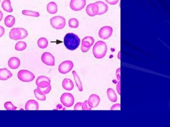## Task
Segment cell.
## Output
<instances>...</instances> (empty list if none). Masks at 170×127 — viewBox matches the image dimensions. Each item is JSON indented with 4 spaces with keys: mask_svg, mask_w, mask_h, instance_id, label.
Listing matches in <instances>:
<instances>
[{
    "mask_svg": "<svg viewBox=\"0 0 170 127\" xmlns=\"http://www.w3.org/2000/svg\"><path fill=\"white\" fill-rule=\"evenodd\" d=\"M80 42L79 37L73 33H67L64 38V43L65 47L70 51L77 49L80 45Z\"/></svg>",
    "mask_w": 170,
    "mask_h": 127,
    "instance_id": "6da1fadb",
    "label": "cell"
},
{
    "mask_svg": "<svg viewBox=\"0 0 170 127\" xmlns=\"http://www.w3.org/2000/svg\"><path fill=\"white\" fill-rule=\"evenodd\" d=\"M93 54L97 59H102L107 52V46L105 42L99 40L97 42L93 48Z\"/></svg>",
    "mask_w": 170,
    "mask_h": 127,
    "instance_id": "7a4b0ae2",
    "label": "cell"
},
{
    "mask_svg": "<svg viewBox=\"0 0 170 127\" xmlns=\"http://www.w3.org/2000/svg\"><path fill=\"white\" fill-rule=\"evenodd\" d=\"M50 24L56 29H62L66 26V19L61 16H56L50 19Z\"/></svg>",
    "mask_w": 170,
    "mask_h": 127,
    "instance_id": "3957f363",
    "label": "cell"
},
{
    "mask_svg": "<svg viewBox=\"0 0 170 127\" xmlns=\"http://www.w3.org/2000/svg\"><path fill=\"white\" fill-rule=\"evenodd\" d=\"M18 78L20 81L26 83L32 82L35 79V75L32 72L27 70H21L18 73Z\"/></svg>",
    "mask_w": 170,
    "mask_h": 127,
    "instance_id": "277c9868",
    "label": "cell"
},
{
    "mask_svg": "<svg viewBox=\"0 0 170 127\" xmlns=\"http://www.w3.org/2000/svg\"><path fill=\"white\" fill-rule=\"evenodd\" d=\"M75 99L72 94L65 93L62 94L60 97V102L65 106L70 107L72 106L74 103Z\"/></svg>",
    "mask_w": 170,
    "mask_h": 127,
    "instance_id": "5b68a950",
    "label": "cell"
},
{
    "mask_svg": "<svg viewBox=\"0 0 170 127\" xmlns=\"http://www.w3.org/2000/svg\"><path fill=\"white\" fill-rule=\"evenodd\" d=\"M94 40L91 36H86L83 38L81 45V51L83 53H86L94 44Z\"/></svg>",
    "mask_w": 170,
    "mask_h": 127,
    "instance_id": "8992f818",
    "label": "cell"
},
{
    "mask_svg": "<svg viewBox=\"0 0 170 127\" xmlns=\"http://www.w3.org/2000/svg\"><path fill=\"white\" fill-rule=\"evenodd\" d=\"M74 67V64L71 61H65L60 64L58 70L62 74H66L69 72Z\"/></svg>",
    "mask_w": 170,
    "mask_h": 127,
    "instance_id": "52a82bcc",
    "label": "cell"
},
{
    "mask_svg": "<svg viewBox=\"0 0 170 127\" xmlns=\"http://www.w3.org/2000/svg\"><path fill=\"white\" fill-rule=\"evenodd\" d=\"M86 5V0H71L70 7L73 10L78 11L82 10Z\"/></svg>",
    "mask_w": 170,
    "mask_h": 127,
    "instance_id": "ba28073f",
    "label": "cell"
},
{
    "mask_svg": "<svg viewBox=\"0 0 170 127\" xmlns=\"http://www.w3.org/2000/svg\"><path fill=\"white\" fill-rule=\"evenodd\" d=\"M42 61L45 64L49 66H54L55 64V59L53 56L49 52H45L41 56Z\"/></svg>",
    "mask_w": 170,
    "mask_h": 127,
    "instance_id": "9c48e42d",
    "label": "cell"
},
{
    "mask_svg": "<svg viewBox=\"0 0 170 127\" xmlns=\"http://www.w3.org/2000/svg\"><path fill=\"white\" fill-rule=\"evenodd\" d=\"M113 28L110 26H105L100 29L99 32V36L102 40H107L112 36Z\"/></svg>",
    "mask_w": 170,
    "mask_h": 127,
    "instance_id": "30bf717a",
    "label": "cell"
},
{
    "mask_svg": "<svg viewBox=\"0 0 170 127\" xmlns=\"http://www.w3.org/2000/svg\"><path fill=\"white\" fill-rule=\"evenodd\" d=\"M51 80L48 77L44 75L38 77L36 80V85L40 88H44L50 85Z\"/></svg>",
    "mask_w": 170,
    "mask_h": 127,
    "instance_id": "8fae6325",
    "label": "cell"
},
{
    "mask_svg": "<svg viewBox=\"0 0 170 127\" xmlns=\"http://www.w3.org/2000/svg\"><path fill=\"white\" fill-rule=\"evenodd\" d=\"M86 12L87 14L90 17H94L98 15L99 12V7L98 5L96 3L89 4L86 7Z\"/></svg>",
    "mask_w": 170,
    "mask_h": 127,
    "instance_id": "7c38bea8",
    "label": "cell"
},
{
    "mask_svg": "<svg viewBox=\"0 0 170 127\" xmlns=\"http://www.w3.org/2000/svg\"><path fill=\"white\" fill-rule=\"evenodd\" d=\"M100 97L96 94H92L90 95L88 100L89 105L91 108L96 107L100 103Z\"/></svg>",
    "mask_w": 170,
    "mask_h": 127,
    "instance_id": "4fadbf2b",
    "label": "cell"
},
{
    "mask_svg": "<svg viewBox=\"0 0 170 127\" xmlns=\"http://www.w3.org/2000/svg\"><path fill=\"white\" fill-rule=\"evenodd\" d=\"M21 31L19 28H12L9 33V37L11 40H21Z\"/></svg>",
    "mask_w": 170,
    "mask_h": 127,
    "instance_id": "5bb4252c",
    "label": "cell"
},
{
    "mask_svg": "<svg viewBox=\"0 0 170 127\" xmlns=\"http://www.w3.org/2000/svg\"><path fill=\"white\" fill-rule=\"evenodd\" d=\"M38 109H39L38 103L34 99L29 100L27 102L25 105L26 110H38Z\"/></svg>",
    "mask_w": 170,
    "mask_h": 127,
    "instance_id": "9a60e30c",
    "label": "cell"
},
{
    "mask_svg": "<svg viewBox=\"0 0 170 127\" xmlns=\"http://www.w3.org/2000/svg\"><path fill=\"white\" fill-rule=\"evenodd\" d=\"M12 74L6 68L0 69V80H6L12 77Z\"/></svg>",
    "mask_w": 170,
    "mask_h": 127,
    "instance_id": "2e32d148",
    "label": "cell"
},
{
    "mask_svg": "<svg viewBox=\"0 0 170 127\" xmlns=\"http://www.w3.org/2000/svg\"><path fill=\"white\" fill-rule=\"evenodd\" d=\"M20 61L19 59L17 57H12L8 61V66L12 69H17L19 67Z\"/></svg>",
    "mask_w": 170,
    "mask_h": 127,
    "instance_id": "e0dca14e",
    "label": "cell"
},
{
    "mask_svg": "<svg viewBox=\"0 0 170 127\" xmlns=\"http://www.w3.org/2000/svg\"><path fill=\"white\" fill-rule=\"evenodd\" d=\"M62 87L64 90L70 91L74 88V83L72 80L69 78H65L63 80L62 83Z\"/></svg>",
    "mask_w": 170,
    "mask_h": 127,
    "instance_id": "ac0fdd59",
    "label": "cell"
},
{
    "mask_svg": "<svg viewBox=\"0 0 170 127\" xmlns=\"http://www.w3.org/2000/svg\"><path fill=\"white\" fill-rule=\"evenodd\" d=\"M99 7V12L98 15H101L104 14L108 11V7L107 4H105L104 2L101 1H98L96 2Z\"/></svg>",
    "mask_w": 170,
    "mask_h": 127,
    "instance_id": "d6986e66",
    "label": "cell"
},
{
    "mask_svg": "<svg viewBox=\"0 0 170 127\" xmlns=\"http://www.w3.org/2000/svg\"><path fill=\"white\" fill-rule=\"evenodd\" d=\"M46 10L50 14H55L58 11V6L55 2H51L47 5Z\"/></svg>",
    "mask_w": 170,
    "mask_h": 127,
    "instance_id": "ffe728a7",
    "label": "cell"
},
{
    "mask_svg": "<svg viewBox=\"0 0 170 127\" xmlns=\"http://www.w3.org/2000/svg\"><path fill=\"white\" fill-rule=\"evenodd\" d=\"M15 22H16L15 18L11 15L6 16L4 19V24L8 28H11L14 26Z\"/></svg>",
    "mask_w": 170,
    "mask_h": 127,
    "instance_id": "44dd1931",
    "label": "cell"
},
{
    "mask_svg": "<svg viewBox=\"0 0 170 127\" xmlns=\"http://www.w3.org/2000/svg\"><path fill=\"white\" fill-rule=\"evenodd\" d=\"M34 95L36 98V99L39 101H43L46 99V96L45 95L40 88H38L34 90Z\"/></svg>",
    "mask_w": 170,
    "mask_h": 127,
    "instance_id": "7402d4cb",
    "label": "cell"
},
{
    "mask_svg": "<svg viewBox=\"0 0 170 127\" xmlns=\"http://www.w3.org/2000/svg\"><path fill=\"white\" fill-rule=\"evenodd\" d=\"M107 95L110 101L114 103L117 101V96L116 95L115 91H114V90H113L112 88H108L107 91Z\"/></svg>",
    "mask_w": 170,
    "mask_h": 127,
    "instance_id": "603a6c76",
    "label": "cell"
},
{
    "mask_svg": "<svg viewBox=\"0 0 170 127\" xmlns=\"http://www.w3.org/2000/svg\"><path fill=\"white\" fill-rule=\"evenodd\" d=\"M2 8L6 12L11 13L13 11L10 0H4L2 3Z\"/></svg>",
    "mask_w": 170,
    "mask_h": 127,
    "instance_id": "cb8c5ba5",
    "label": "cell"
},
{
    "mask_svg": "<svg viewBox=\"0 0 170 127\" xmlns=\"http://www.w3.org/2000/svg\"><path fill=\"white\" fill-rule=\"evenodd\" d=\"M73 75L74 76V80L76 83V86L78 88V90L80 91H83V86L82 83L81 81L80 78L78 77V75L77 74L75 71H73L72 72Z\"/></svg>",
    "mask_w": 170,
    "mask_h": 127,
    "instance_id": "d4e9b609",
    "label": "cell"
},
{
    "mask_svg": "<svg viewBox=\"0 0 170 127\" xmlns=\"http://www.w3.org/2000/svg\"><path fill=\"white\" fill-rule=\"evenodd\" d=\"M48 40L45 38H40L38 40V45L39 48L42 49L47 48L48 46Z\"/></svg>",
    "mask_w": 170,
    "mask_h": 127,
    "instance_id": "484cf974",
    "label": "cell"
},
{
    "mask_svg": "<svg viewBox=\"0 0 170 127\" xmlns=\"http://www.w3.org/2000/svg\"><path fill=\"white\" fill-rule=\"evenodd\" d=\"M27 48V44L23 41L17 42L15 45V50L18 51H22Z\"/></svg>",
    "mask_w": 170,
    "mask_h": 127,
    "instance_id": "4316f807",
    "label": "cell"
},
{
    "mask_svg": "<svg viewBox=\"0 0 170 127\" xmlns=\"http://www.w3.org/2000/svg\"><path fill=\"white\" fill-rule=\"evenodd\" d=\"M22 14L24 16L33 17H38L40 16V14L38 12L30 11V10H23L22 11Z\"/></svg>",
    "mask_w": 170,
    "mask_h": 127,
    "instance_id": "83f0119b",
    "label": "cell"
},
{
    "mask_svg": "<svg viewBox=\"0 0 170 127\" xmlns=\"http://www.w3.org/2000/svg\"><path fill=\"white\" fill-rule=\"evenodd\" d=\"M68 25L72 28H77L79 26V22L76 18H72L68 21Z\"/></svg>",
    "mask_w": 170,
    "mask_h": 127,
    "instance_id": "f1b7e54d",
    "label": "cell"
},
{
    "mask_svg": "<svg viewBox=\"0 0 170 127\" xmlns=\"http://www.w3.org/2000/svg\"><path fill=\"white\" fill-rule=\"evenodd\" d=\"M4 107L6 110H16L17 109L11 102H6L4 103Z\"/></svg>",
    "mask_w": 170,
    "mask_h": 127,
    "instance_id": "f546056e",
    "label": "cell"
},
{
    "mask_svg": "<svg viewBox=\"0 0 170 127\" xmlns=\"http://www.w3.org/2000/svg\"><path fill=\"white\" fill-rule=\"evenodd\" d=\"M19 29L21 31V34H22L21 40L24 39L27 36H28V32L24 28H19Z\"/></svg>",
    "mask_w": 170,
    "mask_h": 127,
    "instance_id": "4dcf8cb0",
    "label": "cell"
},
{
    "mask_svg": "<svg viewBox=\"0 0 170 127\" xmlns=\"http://www.w3.org/2000/svg\"><path fill=\"white\" fill-rule=\"evenodd\" d=\"M92 108L89 106L88 101H85L84 103H83V110H91Z\"/></svg>",
    "mask_w": 170,
    "mask_h": 127,
    "instance_id": "1f68e13d",
    "label": "cell"
},
{
    "mask_svg": "<svg viewBox=\"0 0 170 127\" xmlns=\"http://www.w3.org/2000/svg\"><path fill=\"white\" fill-rule=\"evenodd\" d=\"M75 110H83V103H77L74 106Z\"/></svg>",
    "mask_w": 170,
    "mask_h": 127,
    "instance_id": "d6a6232c",
    "label": "cell"
},
{
    "mask_svg": "<svg viewBox=\"0 0 170 127\" xmlns=\"http://www.w3.org/2000/svg\"><path fill=\"white\" fill-rule=\"evenodd\" d=\"M40 90H42V92H43L44 94H48L50 93V91H51V85L49 86L48 87H47L43 88V90H41L40 88Z\"/></svg>",
    "mask_w": 170,
    "mask_h": 127,
    "instance_id": "836d02e7",
    "label": "cell"
},
{
    "mask_svg": "<svg viewBox=\"0 0 170 127\" xmlns=\"http://www.w3.org/2000/svg\"><path fill=\"white\" fill-rule=\"evenodd\" d=\"M107 3L110 5H115L118 3L119 0H105Z\"/></svg>",
    "mask_w": 170,
    "mask_h": 127,
    "instance_id": "e575fe53",
    "label": "cell"
},
{
    "mask_svg": "<svg viewBox=\"0 0 170 127\" xmlns=\"http://www.w3.org/2000/svg\"><path fill=\"white\" fill-rule=\"evenodd\" d=\"M120 104H116L113 105L112 107L110 108V110H120Z\"/></svg>",
    "mask_w": 170,
    "mask_h": 127,
    "instance_id": "d590c367",
    "label": "cell"
},
{
    "mask_svg": "<svg viewBox=\"0 0 170 127\" xmlns=\"http://www.w3.org/2000/svg\"><path fill=\"white\" fill-rule=\"evenodd\" d=\"M121 68H118V69L116 71V77L117 78V79H118V82L121 80Z\"/></svg>",
    "mask_w": 170,
    "mask_h": 127,
    "instance_id": "8d00e7d4",
    "label": "cell"
},
{
    "mask_svg": "<svg viewBox=\"0 0 170 127\" xmlns=\"http://www.w3.org/2000/svg\"><path fill=\"white\" fill-rule=\"evenodd\" d=\"M5 33V29L4 27L2 26H0V37H1L4 35Z\"/></svg>",
    "mask_w": 170,
    "mask_h": 127,
    "instance_id": "74e56055",
    "label": "cell"
},
{
    "mask_svg": "<svg viewBox=\"0 0 170 127\" xmlns=\"http://www.w3.org/2000/svg\"><path fill=\"white\" fill-rule=\"evenodd\" d=\"M116 89H117V92L119 94V95H121V81L118 82Z\"/></svg>",
    "mask_w": 170,
    "mask_h": 127,
    "instance_id": "f35d334b",
    "label": "cell"
},
{
    "mask_svg": "<svg viewBox=\"0 0 170 127\" xmlns=\"http://www.w3.org/2000/svg\"><path fill=\"white\" fill-rule=\"evenodd\" d=\"M3 17V14L2 11L0 10V22H1V20H2Z\"/></svg>",
    "mask_w": 170,
    "mask_h": 127,
    "instance_id": "ab89813d",
    "label": "cell"
},
{
    "mask_svg": "<svg viewBox=\"0 0 170 127\" xmlns=\"http://www.w3.org/2000/svg\"><path fill=\"white\" fill-rule=\"evenodd\" d=\"M0 2H1V0H0Z\"/></svg>",
    "mask_w": 170,
    "mask_h": 127,
    "instance_id": "60d3db41",
    "label": "cell"
}]
</instances>
